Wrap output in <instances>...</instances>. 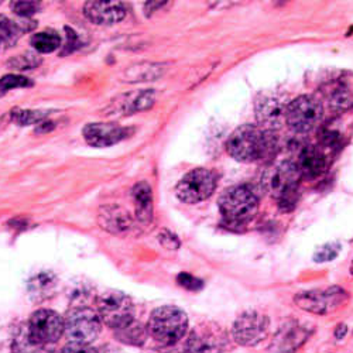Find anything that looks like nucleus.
<instances>
[{
  "instance_id": "22",
  "label": "nucleus",
  "mask_w": 353,
  "mask_h": 353,
  "mask_svg": "<svg viewBox=\"0 0 353 353\" xmlns=\"http://www.w3.org/2000/svg\"><path fill=\"white\" fill-rule=\"evenodd\" d=\"M32 46L36 51H39L41 54L52 52L61 46V37H60V34H57L55 32H51V30L43 32V33H36L32 37Z\"/></svg>"
},
{
  "instance_id": "2",
  "label": "nucleus",
  "mask_w": 353,
  "mask_h": 353,
  "mask_svg": "<svg viewBox=\"0 0 353 353\" xmlns=\"http://www.w3.org/2000/svg\"><path fill=\"white\" fill-rule=\"evenodd\" d=\"M188 331V316L187 314L172 305H164L154 310L147 323V332L150 336L164 345L171 346L180 342Z\"/></svg>"
},
{
  "instance_id": "16",
  "label": "nucleus",
  "mask_w": 353,
  "mask_h": 353,
  "mask_svg": "<svg viewBox=\"0 0 353 353\" xmlns=\"http://www.w3.org/2000/svg\"><path fill=\"white\" fill-rule=\"evenodd\" d=\"M296 164L300 170L301 176L308 180H315L328 170L330 159L319 147L307 145L301 150Z\"/></svg>"
},
{
  "instance_id": "5",
  "label": "nucleus",
  "mask_w": 353,
  "mask_h": 353,
  "mask_svg": "<svg viewBox=\"0 0 353 353\" xmlns=\"http://www.w3.org/2000/svg\"><path fill=\"white\" fill-rule=\"evenodd\" d=\"M98 314L106 325L121 331L134 322V305L129 296L121 291H106L98 299Z\"/></svg>"
},
{
  "instance_id": "19",
  "label": "nucleus",
  "mask_w": 353,
  "mask_h": 353,
  "mask_svg": "<svg viewBox=\"0 0 353 353\" xmlns=\"http://www.w3.org/2000/svg\"><path fill=\"white\" fill-rule=\"evenodd\" d=\"M156 102L154 91H140L136 94H129L122 98L121 102L113 106L114 110H121L122 114L136 113L150 109Z\"/></svg>"
},
{
  "instance_id": "25",
  "label": "nucleus",
  "mask_w": 353,
  "mask_h": 353,
  "mask_svg": "<svg viewBox=\"0 0 353 353\" xmlns=\"http://www.w3.org/2000/svg\"><path fill=\"white\" fill-rule=\"evenodd\" d=\"M33 85L34 82L28 78L20 75H5L0 78V97L6 95L9 91L14 90V88H27Z\"/></svg>"
},
{
  "instance_id": "6",
  "label": "nucleus",
  "mask_w": 353,
  "mask_h": 353,
  "mask_svg": "<svg viewBox=\"0 0 353 353\" xmlns=\"http://www.w3.org/2000/svg\"><path fill=\"white\" fill-rule=\"evenodd\" d=\"M65 332V321L52 310L36 311L27 323L26 336L33 346H47L60 341Z\"/></svg>"
},
{
  "instance_id": "27",
  "label": "nucleus",
  "mask_w": 353,
  "mask_h": 353,
  "mask_svg": "<svg viewBox=\"0 0 353 353\" xmlns=\"http://www.w3.org/2000/svg\"><path fill=\"white\" fill-rule=\"evenodd\" d=\"M121 332L123 334L122 336V342H129V343H134L139 345L144 341L145 338V331L139 323H130L129 327H126L125 330H121Z\"/></svg>"
},
{
  "instance_id": "8",
  "label": "nucleus",
  "mask_w": 353,
  "mask_h": 353,
  "mask_svg": "<svg viewBox=\"0 0 353 353\" xmlns=\"http://www.w3.org/2000/svg\"><path fill=\"white\" fill-rule=\"evenodd\" d=\"M323 116L322 105L312 97H300L291 101L285 110V123L297 133H307L315 129Z\"/></svg>"
},
{
  "instance_id": "17",
  "label": "nucleus",
  "mask_w": 353,
  "mask_h": 353,
  "mask_svg": "<svg viewBox=\"0 0 353 353\" xmlns=\"http://www.w3.org/2000/svg\"><path fill=\"white\" fill-rule=\"evenodd\" d=\"M99 225L114 234H121L132 226V218L129 212L117 205L103 207L99 211Z\"/></svg>"
},
{
  "instance_id": "29",
  "label": "nucleus",
  "mask_w": 353,
  "mask_h": 353,
  "mask_svg": "<svg viewBox=\"0 0 353 353\" xmlns=\"http://www.w3.org/2000/svg\"><path fill=\"white\" fill-rule=\"evenodd\" d=\"M339 253V246L338 245H325L319 248L315 254H314V260L318 263H323V261H331L334 260Z\"/></svg>"
},
{
  "instance_id": "33",
  "label": "nucleus",
  "mask_w": 353,
  "mask_h": 353,
  "mask_svg": "<svg viewBox=\"0 0 353 353\" xmlns=\"http://www.w3.org/2000/svg\"><path fill=\"white\" fill-rule=\"evenodd\" d=\"M63 353H98L95 347L91 345H79V343H68L64 349Z\"/></svg>"
},
{
  "instance_id": "15",
  "label": "nucleus",
  "mask_w": 353,
  "mask_h": 353,
  "mask_svg": "<svg viewBox=\"0 0 353 353\" xmlns=\"http://www.w3.org/2000/svg\"><path fill=\"white\" fill-rule=\"evenodd\" d=\"M126 5L122 2H86L83 5L85 17L99 26H112L126 17Z\"/></svg>"
},
{
  "instance_id": "13",
  "label": "nucleus",
  "mask_w": 353,
  "mask_h": 353,
  "mask_svg": "<svg viewBox=\"0 0 353 353\" xmlns=\"http://www.w3.org/2000/svg\"><path fill=\"white\" fill-rule=\"evenodd\" d=\"M323 98L335 110H346L353 106V75L342 74L322 85Z\"/></svg>"
},
{
  "instance_id": "24",
  "label": "nucleus",
  "mask_w": 353,
  "mask_h": 353,
  "mask_svg": "<svg viewBox=\"0 0 353 353\" xmlns=\"http://www.w3.org/2000/svg\"><path fill=\"white\" fill-rule=\"evenodd\" d=\"M47 116V112L43 110H12L10 119L21 126H28L43 121Z\"/></svg>"
},
{
  "instance_id": "18",
  "label": "nucleus",
  "mask_w": 353,
  "mask_h": 353,
  "mask_svg": "<svg viewBox=\"0 0 353 353\" xmlns=\"http://www.w3.org/2000/svg\"><path fill=\"white\" fill-rule=\"evenodd\" d=\"M132 196L134 199L136 216L140 222L149 223L153 219V192L152 187L145 181L137 183L132 190Z\"/></svg>"
},
{
  "instance_id": "20",
  "label": "nucleus",
  "mask_w": 353,
  "mask_h": 353,
  "mask_svg": "<svg viewBox=\"0 0 353 353\" xmlns=\"http://www.w3.org/2000/svg\"><path fill=\"white\" fill-rule=\"evenodd\" d=\"M307 338L305 328L294 323L291 327H285L281 330L276 338V347L279 353H291L296 347H299Z\"/></svg>"
},
{
  "instance_id": "32",
  "label": "nucleus",
  "mask_w": 353,
  "mask_h": 353,
  "mask_svg": "<svg viewBox=\"0 0 353 353\" xmlns=\"http://www.w3.org/2000/svg\"><path fill=\"white\" fill-rule=\"evenodd\" d=\"M160 242L167 249H179L180 248V241L176 239L175 234H172L171 232H167V230L160 233Z\"/></svg>"
},
{
  "instance_id": "1",
  "label": "nucleus",
  "mask_w": 353,
  "mask_h": 353,
  "mask_svg": "<svg viewBox=\"0 0 353 353\" xmlns=\"http://www.w3.org/2000/svg\"><path fill=\"white\" fill-rule=\"evenodd\" d=\"M226 150L236 161L257 163L272 159L277 150V140L273 132L260 126L243 125L229 136Z\"/></svg>"
},
{
  "instance_id": "28",
  "label": "nucleus",
  "mask_w": 353,
  "mask_h": 353,
  "mask_svg": "<svg viewBox=\"0 0 353 353\" xmlns=\"http://www.w3.org/2000/svg\"><path fill=\"white\" fill-rule=\"evenodd\" d=\"M41 8L40 2H14L12 3V9L16 14L21 17H28L34 13H37Z\"/></svg>"
},
{
  "instance_id": "12",
  "label": "nucleus",
  "mask_w": 353,
  "mask_h": 353,
  "mask_svg": "<svg viewBox=\"0 0 353 353\" xmlns=\"http://www.w3.org/2000/svg\"><path fill=\"white\" fill-rule=\"evenodd\" d=\"M287 105L276 95L261 94L256 101V117L259 126L274 132L285 125Z\"/></svg>"
},
{
  "instance_id": "31",
  "label": "nucleus",
  "mask_w": 353,
  "mask_h": 353,
  "mask_svg": "<svg viewBox=\"0 0 353 353\" xmlns=\"http://www.w3.org/2000/svg\"><path fill=\"white\" fill-rule=\"evenodd\" d=\"M65 32H67V47L63 50L61 55L72 52L74 50L78 48V44H79V39L71 27H65Z\"/></svg>"
},
{
  "instance_id": "21",
  "label": "nucleus",
  "mask_w": 353,
  "mask_h": 353,
  "mask_svg": "<svg viewBox=\"0 0 353 353\" xmlns=\"http://www.w3.org/2000/svg\"><path fill=\"white\" fill-rule=\"evenodd\" d=\"M221 338L212 330H196L192 332L190 341H188V347L190 352L192 353H215L214 350L219 349Z\"/></svg>"
},
{
  "instance_id": "11",
  "label": "nucleus",
  "mask_w": 353,
  "mask_h": 353,
  "mask_svg": "<svg viewBox=\"0 0 353 353\" xmlns=\"http://www.w3.org/2000/svg\"><path fill=\"white\" fill-rule=\"evenodd\" d=\"M270 321L257 311L243 312L233 323V339L242 346H256L269 335Z\"/></svg>"
},
{
  "instance_id": "14",
  "label": "nucleus",
  "mask_w": 353,
  "mask_h": 353,
  "mask_svg": "<svg viewBox=\"0 0 353 353\" xmlns=\"http://www.w3.org/2000/svg\"><path fill=\"white\" fill-rule=\"evenodd\" d=\"M132 129L116 123H90L83 128L85 141L94 147H109L129 137Z\"/></svg>"
},
{
  "instance_id": "9",
  "label": "nucleus",
  "mask_w": 353,
  "mask_h": 353,
  "mask_svg": "<svg viewBox=\"0 0 353 353\" xmlns=\"http://www.w3.org/2000/svg\"><path fill=\"white\" fill-rule=\"evenodd\" d=\"M216 188L215 174L207 168L187 172L175 187L176 198L185 203H196L210 198Z\"/></svg>"
},
{
  "instance_id": "10",
  "label": "nucleus",
  "mask_w": 353,
  "mask_h": 353,
  "mask_svg": "<svg viewBox=\"0 0 353 353\" xmlns=\"http://www.w3.org/2000/svg\"><path fill=\"white\" fill-rule=\"evenodd\" d=\"M347 299L349 296L343 288L328 287L323 290H311L297 294L294 297V301L304 311L323 315L341 308L347 301Z\"/></svg>"
},
{
  "instance_id": "23",
  "label": "nucleus",
  "mask_w": 353,
  "mask_h": 353,
  "mask_svg": "<svg viewBox=\"0 0 353 353\" xmlns=\"http://www.w3.org/2000/svg\"><path fill=\"white\" fill-rule=\"evenodd\" d=\"M23 32H26V28H23L21 24L9 20L5 16H0V44H13Z\"/></svg>"
},
{
  "instance_id": "3",
  "label": "nucleus",
  "mask_w": 353,
  "mask_h": 353,
  "mask_svg": "<svg viewBox=\"0 0 353 353\" xmlns=\"http://www.w3.org/2000/svg\"><path fill=\"white\" fill-rule=\"evenodd\" d=\"M219 211L229 225H243L252 221L259 211V199L252 190L243 185L228 188L219 198Z\"/></svg>"
},
{
  "instance_id": "7",
  "label": "nucleus",
  "mask_w": 353,
  "mask_h": 353,
  "mask_svg": "<svg viewBox=\"0 0 353 353\" xmlns=\"http://www.w3.org/2000/svg\"><path fill=\"white\" fill-rule=\"evenodd\" d=\"M102 331V319L90 307L71 310L65 319V335L70 343L91 345Z\"/></svg>"
},
{
  "instance_id": "26",
  "label": "nucleus",
  "mask_w": 353,
  "mask_h": 353,
  "mask_svg": "<svg viewBox=\"0 0 353 353\" xmlns=\"http://www.w3.org/2000/svg\"><path fill=\"white\" fill-rule=\"evenodd\" d=\"M40 63H41V60L37 57V54L24 52L23 55L20 54V55L14 57L13 60L9 63V65L14 70H30V68H36Z\"/></svg>"
},
{
  "instance_id": "4",
  "label": "nucleus",
  "mask_w": 353,
  "mask_h": 353,
  "mask_svg": "<svg viewBox=\"0 0 353 353\" xmlns=\"http://www.w3.org/2000/svg\"><path fill=\"white\" fill-rule=\"evenodd\" d=\"M303 179L297 164L285 161L277 165L268 176V190L279 199L280 207L284 211H290L299 201V187Z\"/></svg>"
},
{
  "instance_id": "30",
  "label": "nucleus",
  "mask_w": 353,
  "mask_h": 353,
  "mask_svg": "<svg viewBox=\"0 0 353 353\" xmlns=\"http://www.w3.org/2000/svg\"><path fill=\"white\" fill-rule=\"evenodd\" d=\"M176 280H179L180 285H183L184 288L191 290V291H198V290H201L203 287L202 280H199V279H196V277H194V276H191L188 273H181Z\"/></svg>"
}]
</instances>
